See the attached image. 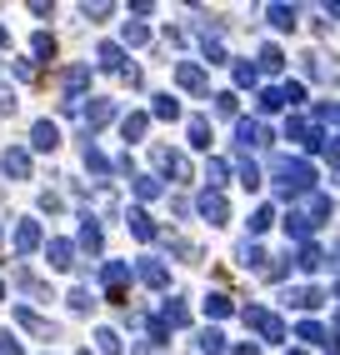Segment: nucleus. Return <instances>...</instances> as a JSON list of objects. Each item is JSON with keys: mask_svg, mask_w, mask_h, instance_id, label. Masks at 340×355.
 I'll return each mask as SVG.
<instances>
[{"mask_svg": "<svg viewBox=\"0 0 340 355\" xmlns=\"http://www.w3.org/2000/svg\"><path fill=\"white\" fill-rule=\"evenodd\" d=\"M275 185H280V196H310V185H315V171L305 160H280L275 165Z\"/></svg>", "mask_w": 340, "mask_h": 355, "instance_id": "1", "label": "nucleus"}, {"mask_svg": "<svg viewBox=\"0 0 340 355\" xmlns=\"http://www.w3.org/2000/svg\"><path fill=\"white\" fill-rule=\"evenodd\" d=\"M0 171H6L10 180H31V150H20V146H10L6 155H0Z\"/></svg>", "mask_w": 340, "mask_h": 355, "instance_id": "2", "label": "nucleus"}, {"mask_svg": "<svg viewBox=\"0 0 340 355\" xmlns=\"http://www.w3.org/2000/svg\"><path fill=\"white\" fill-rule=\"evenodd\" d=\"M135 275H140V280H145V286H151V291H165V286H170V275H165V266H160L155 255H140Z\"/></svg>", "mask_w": 340, "mask_h": 355, "instance_id": "3", "label": "nucleus"}, {"mask_svg": "<svg viewBox=\"0 0 340 355\" xmlns=\"http://www.w3.org/2000/svg\"><path fill=\"white\" fill-rule=\"evenodd\" d=\"M201 216H205L210 225H226V216H230V210H226V196H221V191H201Z\"/></svg>", "mask_w": 340, "mask_h": 355, "instance_id": "4", "label": "nucleus"}, {"mask_svg": "<svg viewBox=\"0 0 340 355\" xmlns=\"http://www.w3.org/2000/svg\"><path fill=\"white\" fill-rule=\"evenodd\" d=\"M235 140L240 146H271V130L260 121H235Z\"/></svg>", "mask_w": 340, "mask_h": 355, "instance_id": "5", "label": "nucleus"}, {"mask_svg": "<svg viewBox=\"0 0 340 355\" xmlns=\"http://www.w3.org/2000/svg\"><path fill=\"white\" fill-rule=\"evenodd\" d=\"M31 146H35V150H56V146H60V125H56V121H35Z\"/></svg>", "mask_w": 340, "mask_h": 355, "instance_id": "6", "label": "nucleus"}, {"mask_svg": "<svg viewBox=\"0 0 340 355\" xmlns=\"http://www.w3.org/2000/svg\"><path fill=\"white\" fill-rule=\"evenodd\" d=\"M176 85H185V90H205V70H201L196 60H180V65H176Z\"/></svg>", "mask_w": 340, "mask_h": 355, "instance_id": "7", "label": "nucleus"}, {"mask_svg": "<svg viewBox=\"0 0 340 355\" xmlns=\"http://www.w3.org/2000/svg\"><path fill=\"white\" fill-rule=\"evenodd\" d=\"M45 255H51V270H70V266H76V245H70V241H51Z\"/></svg>", "mask_w": 340, "mask_h": 355, "instance_id": "8", "label": "nucleus"}, {"mask_svg": "<svg viewBox=\"0 0 340 355\" xmlns=\"http://www.w3.org/2000/svg\"><path fill=\"white\" fill-rule=\"evenodd\" d=\"M60 85L70 90V101H76V90L90 85V65H65V70H60Z\"/></svg>", "mask_w": 340, "mask_h": 355, "instance_id": "9", "label": "nucleus"}, {"mask_svg": "<svg viewBox=\"0 0 340 355\" xmlns=\"http://www.w3.org/2000/svg\"><path fill=\"white\" fill-rule=\"evenodd\" d=\"M126 225H130V235H140V241H155V220L145 216V210H126Z\"/></svg>", "mask_w": 340, "mask_h": 355, "instance_id": "10", "label": "nucleus"}, {"mask_svg": "<svg viewBox=\"0 0 340 355\" xmlns=\"http://www.w3.org/2000/svg\"><path fill=\"white\" fill-rule=\"evenodd\" d=\"M35 245H40V225H35V220H20V225H15V250L26 255V250H35Z\"/></svg>", "mask_w": 340, "mask_h": 355, "instance_id": "11", "label": "nucleus"}, {"mask_svg": "<svg viewBox=\"0 0 340 355\" xmlns=\"http://www.w3.org/2000/svg\"><path fill=\"white\" fill-rule=\"evenodd\" d=\"M110 115H115V101H95V105L85 110V130H101Z\"/></svg>", "mask_w": 340, "mask_h": 355, "instance_id": "12", "label": "nucleus"}, {"mask_svg": "<svg viewBox=\"0 0 340 355\" xmlns=\"http://www.w3.org/2000/svg\"><path fill=\"white\" fill-rule=\"evenodd\" d=\"M80 220H85V225H80V245L95 255V250L105 245V235H101V225H95V216H80Z\"/></svg>", "mask_w": 340, "mask_h": 355, "instance_id": "13", "label": "nucleus"}, {"mask_svg": "<svg viewBox=\"0 0 340 355\" xmlns=\"http://www.w3.org/2000/svg\"><path fill=\"white\" fill-rule=\"evenodd\" d=\"M285 305H296V311H315V305H325V291H290Z\"/></svg>", "mask_w": 340, "mask_h": 355, "instance_id": "14", "label": "nucleus"}, {"mask_svg": "<svg viewBox=\"0 0 340 355\" xmlns=\"http://www.w3.org/2000/svg\"><path fill=\"white\" fill-rule=\"evenodd\" d=\"M265 15H271V26H275V31H296V20H300L296 6H271Z\"/></svg>", "mask_w": 340, "mask_h": 355, "instance_id": "15", "label": "nucleus"}, {"mask_svg": "<svg viewBox=\"0 0 340 355\" xmlns=\"http://www.w3.org/2000/svg\"><path fill=\"white\" fill-rule=\"evenodd\" d=\"M145 130H151V115H140V110H135V115H126V121H120V135H126V140H140Z\"/></svg>", "mask_w": 340, "mask_h": 355, "instance_id": "16", "label": "nucleus"}, {"mask_svg": "<svg viewBox=\"0 0 340 355\" xmlns=\"http://www.w3.org/2000/svg\"><path fill=\"white\" fill-rule=\"evenodd\" d=\"M165 245H170V255H180V260H190V266H196V260H201V245H196V241H180V235H170Z\"/></svg>", "mask_w": 340, "mask_h": 355, "instance_id": "17", "label": "nucleus"}, {"mask_svg": "<svg viewBox=\"0 0 340 355\" xmlns=\"http://www.w3.org/2000/svg\"><path fill=\"white\" fill-rule=\"evenodd\" d=\"M235 255H240V266H246V270H260V266H265V250H260L255 241H246V245H240Z\"/></svg>", "mask_w": 340, "mask_h": 355, "instance_id": "18", "label": "nucleus"}, {"mask_svg": "<svg viewBox=\"0 0 340 355\" xmlns=\"http://www.w3.org/2000/svg\"><path fill=\"white\" fill-rule=\"evenodd\" d=\"M190 146H196V150L210 146V121H205V115H196V121H190Z\"/></svg>", "mask_w": 340, "mask_h": 355, "instance_id": "19", "label": "nucleus"}, {"mask_svg": "<svg viewBox=\"0 0 340 355\" xmlns=\"http://www.w3.org/2000/svg\"><path fill=\"white\" fill-rule=\"evenodd\" d=\"M126 275H130V266H120V260H105V266H101V286H120Z\"/></svg>", "mask_w": 340, "mask_h": 355, "instance_id": "20", "label": "nucleus"}, {"mask_svg": "<svg viewBox=\"0 0 340 355\" xmlns=\"http://www.w3.org/2000/svg\"><path fill=\"white\" fill-rule=\"evenodd\" d=\"M85 171H95V175H110V160H105L101 150H95L90 140H85Z\"/></svg>", "mask_w": 340, "mask_h": 355, "instance_id": "21", "label": "nucleus"}, {"mask_svg": "<svg viewBox=\"0 0 340 355\" xmlns=\"http://www.w3.org/2000/svg\"><path fill=\"white\" fill-rule=\"evenodd\" d=\"M160 320H165L170 330H176V325H185V320H190V311H185L180 300H165V315H160Z\"/></svg>", "mask_w": 340, "mask_h": 355, "instance_id": "22", "label": "nucleus"}, {"mask_svg": "<svg viewBox=\"0 0 340 355\" xmlns=\"http://www.w3.org/2000/svg\"><path fill=\"white\" fill-rule=\"evenodd\" d=\"M321 260H325V255L315 250V245H300V250H296V266H300V270H321Z\"/></svg>", "mask_w": 340, "mask_h": 355, "instance_id": "23", "label": "nucleus"}, {"mask_svg": "<svg viewBox=\"0 0 340 355\" xmlns=\"http://www.w3.org/2000/svg\"><path fill=\"white\" fill-rule=\"evenodd\" d=\"M151 115H160V121H176V115H180V105H176V96H155V105H151Z\"/></svg>", "mask_w": 340, "mask_h": 355, "instance_id": "24", "label": "nucleus"}, {"mask_svg": "<svg viewBox=\"0 0 340 355\" xmlns=\"http://www.w3.org/2000/svg\"><path fill=\"white\" fill-rule=\"evenodd\" d=\"M201 355H226V336H221V330H205V336H201Z\"/></svg>", "mask_w": 340, "mask_h": 355, "instance_id": "25", "label": "nucleus"}, {"mask_svg": "<svg viewBox=\"0 0 340 355\" xmlns=\"http://www.w3.org/2000/svg\"><path fill=\"white\" fill-rule=\"evenodd\" d=\"M310 230H315V225H310V220L300 216V210H296V216H285V235H296V241H305Z\"/></svg>", "mask_w": 340, "mask_h": 355, "instance_id": "26", "label": "nucleus"}, {"mask_svg": "<svg viewBox=\"0 0 340 355\" xmlns=\"http://www.w3.org/2000/svg\"><path fill=\"white\" fill-rule=\"evenodd\" d=\"M135 196H140V200H155V196H160V180H155V175H135Z\"/></svg>", "mask_w": 340, "mask_h": 355, "instance_id": "27", "label": "nucleus"}, {"mask_svg": "<svg viewBox=\"0 0 340 355\" xmlns=\"http://www.w3.org/2000/svg\"><path fill=\"white\" fill-rule=\"evenodd\" d=\"M300 340H310V345H321V340H335V336H330V330H321L315 320H305V325H300Z\"/></svg>", "mask_w": 340, "mask_h": 355, "instance_id": "28", "label": "nucleus"}, {"mask_svg": "<svg viewBox=\"0 0 340 355\" xmlns=\"http://www.w3.org/2000/svg\"><path fill=\"white\" fill-rule=\"evenodd\" d=\"M280 65H285V55L275 45H260V70H280Z\"/></svg>", "mask_w": 340, "mask_h": 355, "instance_id": "29", "label": "nucleus"}, {"mask_svg": "<svg viewBox=\"0 0 340 355\" xmlns=\"http://www.w3.org/2000/svg\"><path fill=\"white\" fill-rule=\"evenodd\" d=\"M120 60H126L120 45H101V70H120Z\"/></svg>", "mask_w": 340, "mask_h": 355, "instance_id": "30", "label": "nucleus"}, {"mask_svg": "<svg viewBox=\"0 0 340 355\" xmlns=\"http://www.w3.org/2000/svg\"><path fill=\"white\" fill-rule=\"evenodd\" d=\"M280 96H285V105H300V101H305V85H300V80H285Z\"/></svg>", "mask_w": 340, "mask_h": 355, "instance_id": "31", "label": "nucleus"}, {"mask_svg": "<svg viewBox=\"0 0 340 355\" xmlns=\"http://www.w3.org/2000/svg\"><path fill=\"white\" fill-rule=\"evenodd\" d=\"M205 315H215V320L230 315V300H226V295H205Z\"/></svg>", "mask_w": 340, "mask_h": 355, "instance_id": "32", "label": "nucleus"}, {"mask_svg": "<svg viewBox=\"0 0 340 355\" xmlns=\"http://www.w3.org/2000/svg\"><path fill=\"white\" fill-rule=\"evenodd\" d=\"M260 110H265V115H271V110H285V96H280V90H260Z\"/></svg>", "mask_w": 340, "mask_h": 355, "instance_id": "33", "label": "nucleus"}, {"mask_svg": "<svg viewBox=\"0 0 340 355\" xmlns=\"http://www.w3.org/2000/svg\"><path fill=\"white\" fill-rule=\"evenodd\" d=\"M95 340H101V355H120V336H115V330H101Z\"/></svg>", "mask_w": 340, "mask_h": 355, "instance_id": "34", "label": "nucleus"}, {"mask_svg": "<svg viewBox=\"0 0 340 355\" xmlns=\"http://www.w3.org/2000/svg\"><path fill=\"white\" fill-rule=\"evenodd\" d=\"M240 185H246V191H260V171L255 165H240Z\"/></svg>", "mask_w": 340, "mask_h": 355, "instance_id": "35", "label": "nucleus"}, {"mask_svg": "<svg viewBox=\"0 0 340 355\" xmlns=\"http://www.w3.org/2000/svg\"><path fill=\"white\" fill-rule=\"evenodd\" d=\"M35 55H40V60H51V55H56V40H51V35H45V31L35 35Z\"/></svg>", "mask_w": 340, "mask_h": 355, "instance_id": "36", "label": "nucleus"}, {"mask_svg": "<svg viewBox=\"0 0 340 355\" xmlns=\"http://www.w3.org/2000/svg\"><path fill=\"white\" fill-rule=\"evenodd\" d=\"M235 85H255V65H250V60L235 65Z\"/></svg>", "mask_w": 340, "mask_h": 355, "instance_id": "37", "label": "nucleus"}, {"mask_svg": "<svg viewBox=\"0 0 340 355\" xmlns=\"http://www.w3.org/2000/svg\"><path fill=\"white\" fill-rule=\"evenodd\" d=\"M226 175H230V171H226V160H210V165H205V180H210V185H221Z\"/></svg>", "mask_w": 340, "mask_h": 355, "instance_id": "38", "label": "nucleus"}, {"mask_svg": "<svg viewBox=\"0 0 340 355\" xmlns=\"http://www.w3.org/2000/svg\"><path fill=\"white\" fill-rule=\"evenodd\" d=\"M265 225H271V205H260V210H255V216H250V235H260Z\"/></svg>", "mask_w": 340, "mask_h": 355, "instance_id": "39", "label": "nucleus"}, {"mask_svg": "<svg viewBox=\"0 0 340 355\" xmlns=\"http://www.w3.org/2000/svg\"><path fill=\"white\" fill-rule=\"evenodd\" d=\"M215 115H235V96H230V90H221V96H215Z\"/></svg>", "mask_w": 340, "mask_h": 355, "instance_id": "40", "label": "nucleus"}, {"mask_svg": "<svg viewBox=\"0 0 340 355\" xmlns=\"http://www.w3.org/2000/svg\"><path fill=\"white\" fill-rule=\"evenodd\" d=\"M70 311H90V291H70Z\"/></svg>", "mask_w": 340, "mask_h": 355, "instance_id": "41", "label": "nucleus"}, {"mask_svg": "<svg viewBox=\"0 0 340 355\" xmlns=\"http://www.w3.org/2000/svg\"><path fill=\"white\" fill-rule=\"evenodd\" d=\"M126 45H145V26H126Z\"/></svg>", "mask_w": 340, "mask_h": 355, "instance_id": "42", "label": "nucleus"}, {"mask_svg": "<svg viewBox=\"0 0 340 355\" xmlns=\"http://www.w3.org/2000/svg\"><path fill=\"white\" fill-rule=\"evenodd\" d=\"M0 355H26V350L15 345V336H0Z\"/></svg>", "mask_w": 340, "mask_h": 355, "instance_id": "43", "label": "nucleus"}, {"mask_svg": "<svg viewBox=\"0 0 340 355\" xmlns=\"http://www.w3.org/2000/svg\"><path fill=\"white\" fill-rule=\"evenodd\" d=\"M15 110V96H6V90H0V115H10Z\"/></svg>", "mask_w": 340, "mask_h": 355, "instance_id": "44", "label": "nucleus"}, {"mask_svg": "<svg viewBox=\"0 0 340 355\" xmlns=\"http://www.w3.org/2000/svg\"><path fill=\"white\" fill-rule=\"evenodd\" d=\"M321 115H330V121H335V125H340V105H325V110H321Z\"/></svg>", "mask_w": 340, "mask_h": 355, "instance_id": "45", "label": "nucleus"}, {"mask_svg": "<svg viewBox=\"0 0 340 355\" xmlns=\"http://www.w3.org/2000/svg\"><path fill=\"white\" fill-rule=\"evenodd\" d=\"M235 355H260V345H240V350H235Z\"/></svg>", "mask_w": 340, "mask_h": 355, "instance_id": "46", "label": "nucleus"}, {"mask_svg": "<svg viewBox=\"0 0 340 355\" xmlns=\"http://www.w3.org/2000/svg\"><path fill=\"white\" fill-rule=\"evenodd\" d=\"M0 45H10V35H6V26H0Z\"/></svg>", "mask_w": 340, "mask_h": 355, "instance_id": "47", "label": "nucleus"}, {"mask_svg": "<svg viewBox=\"0 0 340 355\" xmlns=\"http://www.w3.org/2000/svg\"><path fill=\"white\" fill-rule=\"evenodd\" d=\"M335 300H340V286H335Z\"/></svg>", "mask_w": 340, "mask_h": 355, "instance_id": "48", "label": "nucleus"}, {"mask_svg": "<svg viewBox=\"0 0 340 355\" xmlns=\"http://www.w3.org/2000/svg\"><path fill=\"white\" fill-rule=\"evenodd\" d=\"M0 295H6V286H0Z\"/></svg>", "mask_w": 340, "mask_h": 355, "instance_id": "49", "label": "nucleus"}, {"mask_svg": "<svg viewBox=\"0 0 340 355\" xmlns=\"http://www.w3.org/2000/svg\"><path fill=\"white\" fill-rule=\"evenodd\" d=\"M80 355H90V350H80Z\"/></svg>", "mask_w": 340, "mask_h": 355, "instance_id": "50", "label": "nucleus"}]
</instances>
